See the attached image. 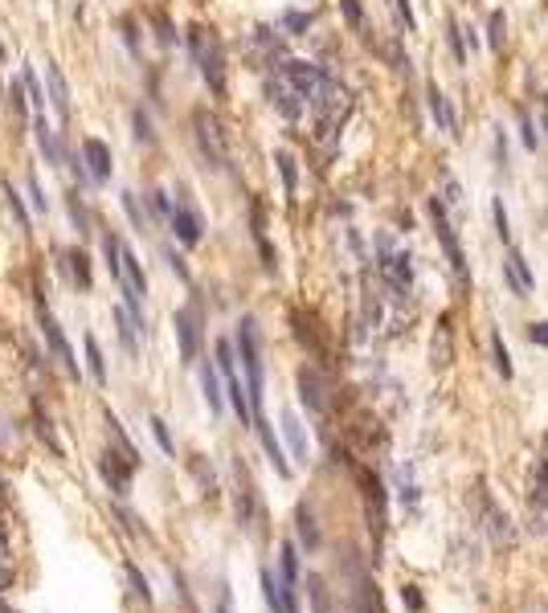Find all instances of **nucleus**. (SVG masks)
<instances>
[{
	"instance_id": "30",
	"label": "nucleus",
	"mask_w": 548,
	"mask_h": 613,
	"mask_svg": "<svg viewBox=\"0 0 548 613\" xmlns=\"http://www.w3.org/2000/svg\"><path fill=\"white\" fill-rule=\"evenodd\" d=\"M152 433H156V442H160V450H164V454H176V442H172V433H168L164 417H152Z\"/></svg>"
},
{
	"instance_id": "5",
	"label": "nucleus",
	"mask_w": 548,
	"mask_h": 613,
	"mask_svg": "<svg viewBox=\"0 0 548 613\" xmlns=\"http://www.w3.org/2000/svg\"><path fill=\"white\" fill-rule=\"evenodd\" d=\"M283 78H286V86H295L303 98H311V102H319V98L328 95V74L319 70V66H311V62H286L283 66Z\"/></svg>"
},
{
	"instance_id": "6",
	"label": "nucleus",
	"mask_w": 548,
	"mask_h": 613,
	"mask_svg": "<svg viewBox=\"0 0 548 613\" xmlns=\"http://www.w3.org/2000/svg\"><path fill=\"white\" fill-rule=\"evenodd\" d=\"M429 217H434L438 241H442V250H446V258H450L454 274L467 283V254H462V245H458V237H454V225L446 221V213H442V201H429Z\"/></svg>"
},
{
	"instance_id": "38",
	"label": "nucleus",
	"mask_w": 548,
	"mask_h": 613,
	"mask_svg": "<svg viewBox=\"0 0 548 613\" xmlns=\"http://www.w3.org/2000/svg\"><path fill=\"white\" fill-rule=\"evenodd\" d=\"M307 25H311L307 13H286V29H290V33H303Z\"/></svg>"
},
{
	"instance_id": "25",
	"label": "nucleus",
	"mask_w": 548,
	"mask_h": 613,
	"mask_svg": "<svg viewBox=\"0 0 548 613\" xmlns=\"http://www.w3.org/2000/svg\"><path fill=\"white\" fill-rule=\"evenodd\" d=\"M70 274H74V283L82 286V290L91 286V258H86L82 250H74V254H70Z\"/></svg>"
},
{
	"instance_id": "16",
	"label": "nucleus",
	"mask_w": 548,
	"mask_h": 613,
	"mask_svg": "<svg viewBox=\"0 0 548 613\" xmlns=\"http://www.w3.org/2000/svg\"><path fill=\"white\" fill-rule=\"evenodd\" d=\"M217 360H201V389H205V405L209 413H221L225 409V393H221V380H217Z\"/></svg>"
},
{
	"instance_id": "8",
	"label": "nucleus",
	"mask_w": 548,
	"mask_h": 613,
	"mask_svg": "<svg viewBox=\"0 0 548 613\" xmlns=\"http://www.w3.org/2000/svg\"><path fill=\"white\" fill-rule=\"evenodd\" d=\"M37 323H41V331H46V344L53 348V356L62 360V368H66L70 377H78V360H74L70 344H66V335H62V328H58V319L49 315V306H46V303L37 306Z\"/></svg>"
},
{
	"instance_id": "19",
	"label": "nucleus",
	"mask_w": 548,
	"mask_h": 613,
	"mask_svg": "<svg viewBox=\"0 0 548 613\" xmlns=\"http://www.w3.org/2000/svg\"><path fill=\"white\" fill-rule=\"evenodd\" d=\"M299 397H303V405H307L311 413H319V409H323V384H319V377H315L311 368H303V372H299Z\"/></svg>"
},
{
	"instance_id": "46",
	"label": "nucleus",
	"mask_w": 548,
	"mask_h": 613,
	"mask_svg": "<svg viewBox=\"0 0 548 613\" xmlns=\"http://www.w3.org/2000/svg\"><path fill=\"white\" fill-rule=\"evenodd\" d=\"M217 613H229V605H221V609H217Z\"/></svg>"
},
{
	"instance_id": "12",
	"label": "nucleus",
	"mask_w": 548,
	"mask_h": 613,
	"mask_svg": "<svg viewBox=\"0 0 548 613\" xmlns=\"http://www.w3.org/2000/svg\"><path fill=\"white\" fill-rule=\"evenodd\" d=\"M168 225H172V234L180 237L185 245H196V241H201V229H205V225H201V217H196L189 205H172Z\"/></svg>"
},
{
	"instance_id": "4",
	"label": "nucleus",
	"mask_w": 548,
	"mask_h": 613,
	"mask_svg": "<svg viewBox=\"0 0 548 613\" xmlns=\"http://www.w3.org/2000/svg\"><path fill=\"white\" fill-rule=\"evenodd\" d=\"M192 127H196V143H201V151L209 156V164L213 168L229 164V147H225V131H221L217 115H209V111H192Z\"/></svg>"
},
{
	"instance_id": "11",
	"label": "nucleus",
	"mask_w": 548,
	"mask_h": 613,
	"mask_svg": "<svg viewBox=\"0 0 548 613\" xmlns=\"http://www.w3.org/2000/svg\"><path fill=\"white\" fill-rule=\"evenodd\" d=\"M82 160H86V172L95 184L111 180V147L102 140H82Z\"/></svg>"
},
{
	"instance_id": "13",
	"label": "nucleus",
	"mask_w": 548,
	"mask_h": 613,
	"mask_svg": "<svg viewBox=\"0 0 548 613\" xmlns=\"http://www.w3.org/2000/svg\"><path fill=\"white\" fill-rule=\"evenodd\" d=\"M46 82H49V102H53L58 119L70 123V86H66V78L58 70V62H46Z\"/></svg>"
},
{
	"instance_id": "37",
	"label": "nucleus",
	"mask_w": 548,
	"mask_h": 613,
	"mask_svg": "<svg viewBox=\"0 0 548 613\" xmlns=\"http://www.w3.org/2000/svg\"><path fill=\"white\" fill-rule=\"evenodd\" d=\"M29 196H33V209L37 213H46V196H41V180L29 172Z\"/></svg>"
},
{
	"instance_id": "34",
	"label": "nucleus",
	"mask_w": 548,
	"mask_h": 613,
	"mask_svg": "<svg viewBox=\"0 0 548 613\" xmlns=\"http://www.w3.org/2000/svg\"><path fill=\"white\" fill-rule=\"evenodd\" d=\"M340 8H344V17H348V25H352V29H360V25H364V13H360V0H340Z\"/></svg>"
},
{
	"instance_id": "18",
	"label": "nucleus",
	"mask_w": 548,
	"mask_h": 613,
	"mask_svg": "<svg viewBox=\"0 0 548 613\" xmlns=\"http://www.w3.org/2000/svg\"><path fill=\"white\" fill-rule=\"evenodd\" d=\"M33 131H37V147H41V156H46L49 164H62L66 156H62V143L53 135V127L46 123V115H33Z\"/></svg>"
},
{
	"instance_id": "1",
	"label": "nucleus",
	"mask_w": 548,
	"mask_h": 613,
	"mask_svg": "<svg viewBox=\"0 0 548 613\" xmlns=\"http://www.w3.org/2000/svg\"><path fill=\"white\" fill-rule=\"evenodd\" d=\"M238 352H241V368H246V389H250V405H254V422L266 417L262 413V344H258V328L254 319H241L238 323Z\"/></svg>"
},
{
	"instance_id": "41",
	"label": "nucleus",
	"mask_w": 548,
	"mask_h": 613,
	"mask_svg": "<svg viewBox=\"0 0 548 613\" xmlns=\"http://www.w3.org/2000/svg\"><path fill=\"white\" fill-rule=\"evenodd\" d=\"M491 213H495V229H500V237H507V213H503V201H495Z\"/></svg>"
},
{
	"instance_id": "31",
	"label": "nucleus",
	"mask_w": 548,
	"mask_h": 613,
	"mask_svg": "<svg viewBox=\"0 0 548 613\" xmlns=\"http://www.w3.org/2000/svg\"><path fill=\"white\" fill-rule=\"evenodd\" d=\"M299 536H303V544H307V548H315V544H319V536H315V523H311V511H307V507H299Z\"/></svg>"
},
{
	"instance_id": "26",
	"label": "nucleus",
	"mask_w": 548,
	"mask_h": 613,
	"mask_svg": "<svg viewBox=\"0 0 548 613\" xmlns=\"http://www.w3.org/2000/svg\"><path fill=\"white\" fill-rule=\"evenodd\" d=\"M66 205H70V221L82 229V234H86V229H91V213H86V205H82V192H70V196H66Z\"/></svg>"
},
{
	"instance_id": "24",
	"label": "nucleus",
	"mask_w": 548,
	"mask_h": 613,
	"mask_svg": "<svg viewBox=\"0 0 548 613\" xmlns=\"http://www.w3.org/2000/svg\"><path fill=\"white\" fill-rule=\"evenodd\" d=\"M274 164H279V172H283L286 196H295V184H299V176H295V156H290V151H274Z\"/></svg>"
},
{
	"instance_id": "14",
	"label": "nucleus",
	"mask_w": 548,
	"mask_h": 613,
	"mask_svg": "<svg viewBox=\"0 0 548 613\" xmlns=\"http://www.w3.org/2000/svg\"><path fill=\"white\" fill-rule=\"evenodd\" d=\"M503 278H507V286L520 295V299H528L532 295V286H536V278H532V270H528V262L512 250L507 254V262H503Z\"/></svg>"
},
{
	"instance_id": "3",
	"label": "nucleus",
	"mask_w": 548,
	"mask_h": 613,
	"mask_svg": "<svg viewBox=\"0 0 548 613\" xmlns=\"http://www.w3.org/2000/svg\"><path fill=\"white\" fill-rule=\"evenodd\" d=\"M213 356H217V368H221V380H225V397H229V405H234V413H238L246 425H254V405H250V389H246V384H241V377H238L234 344H229V339H221Z\"/></svg>"
},
{
	"instance_id": "29",
	"label": "nucleus",
	"mask_w": 548,
	"mask_h": 613,
	"mask_svg": "<svg viewBox=\"0 0 548 613\" xmlns=\"http://www.w3.org/2000/svg\"><path fill=\"white\" fill-rule=\"evenodd\" d=\"M127 581H131V589H135V597H143V601H152V585H147V577H143L135 565H127Z\"/></svg>"
},
{
	"instance_id": "22",
	"label": "nucleus",
	"mask_w": 548,
	"mask_h": 613,
	"mask_svg": "<svg viewBox=\"0 0 548 613\" xmlns=\"http://www.w3.org/2000/svg\"><path fill=\"white\" fill-rule=\"evenodd\" d=\"M86 368H91V380L95 384H107V364H102V352H98L95 335H86Z\"/></svg>"
},
{
	"instance_id": "28",
	"label": "nucleus",
	"mask_w": 548,
	"mask_h": 613,
	"mask_svg": "<svg viewBox=\"0 0 548 613\" xmlns=\"http://www.w3.org/2000/svg\"><path fill=\"white\" fill-rule=\"evenodd\" d=\"M131 123H135V140H140V143H156V131H152V119L143 115L140 107L131 111Z\"/></svg>"
},
{
	"instance_id": "36",
	"label": "nucleus",
	"mask_w": 548,
	"mask_h": 613,
	"mask_svg": "<svg viewBox=\"0 0 548 613\" xmlns=\"http://www.w3.org/2000/svg\"><path fill=\"white\" fill-rule=\"evenodd\" d=\"M446 37H450V46H454V62H467V46H462V33H458L454 21H450V33H446Z\"/></svg>"
},
{
	"instance_id": "42",
	"label": "nucleus",
	"mask_w": 548,
	"mask_h": 613,
	"mask_svg": "<svg viewBox=\"0 0 548 613\" xmlns=\"http://www.w3.org/2000/svg\"><path fill=\"white\" fill-rule=\"evenodd\" d=\"M152 205H156V213L172 217V201H168V192H152Z\"/></svg>"
},
{
	"instance_id": "7",
	"label": "nucleus",
	"mask_w": 548,
	"mask_h": 613,
	"mask_svg": "<svg viewBox=\"0 0 548 613\" xmlns=\"http://www.w3.org/2000/svg\"><path fill=\"white\" fill-rule=\"evenodd\" d=\"M172 328H176V339H180V360L192 364L196 352H201V311L196 306H180L176 319H172Z\"/></svg>"
},
{
	"instance_id": "2",
	"label": "nucleus",
	"mask_w": 548,
	"mask_h": 613,
	"mask_svg": "<svg viewBox=\"0 0 548 613\" xmlns=\"http://www.w3.org/2000/svg\"><path fill=\"white\" fill-rule=\"evenodd\" d=\"M189 46H192V62L201 66L205 82L213 95H225V49H221V37L213 29H189Z\"/></svg>"
},
{
	"instance_id": "15",
	"label": "nucleus",
	"mask_w": 548,
	"mask_h": 613,
	"mask_svg": "<svg viewBox=\"0 0 548 613\" xmlns=\"http://www.w3.org/2000/svg\"><path fill=\"white\" fill-rule=\"evenodd\" d=\"M426 98H429V111H434V123L446 131V135H458V119H454V107H450V98L442 95L434 82L426 86Z\"/></svg>"
},
{
	"instance_id": "32",
	"label": "nucleus",
	"mask_w": 548,
	"mask_h": 613,
	"mask_svg": "<svg viewBox=\"0 0 548 613\" xmlns=\"http://www.w3.org/2000/svg\"><path fill=\"white\" fill-rule=\"evenodd\" d=\"M4 196H8V209L17 213V221H21V229H29V213H25L21 196H17V192H13V184H4Z\"/></svg>"
},
{
	"instance_id": "40",
	"label": "nucleus",
	"mask_w": 548,
	"mask_h": 613,
	"mask_svg": "<svg viewBox=\"0 0 548 613\" xmlns=\"http://www.w3.org/2000/svg\"><path fill=\"white\" fill-rule=\"evenodd\" d=\"M520 131H524V147L532 151V147H536V131H532V119H528L524 111H520Z\"/></svg>"
},
{
	"instance_id": "27",
	"label": "nucleus",
	"mask_w": 548,
	"mask_h": 613,
	"mask_svg": "<svg viewBox=\"0 0 548 613\" xmlns=\"http://www.w3.org/2000/svg\"><path fill=\"white\" fill-rule=\"evenodd\" d=\"M123 209H127V217H131L135 229H147V213H143V205H140L135 192H123Z\"/></svg>"
},
{
	"instance_id": "43",
	"label": "nucleus",
	"mask_w": 548,
	"mask_h": 613,
	"mask_svg": "<svg viewBox=\"0 0 548 613\" xmlns=\"http://www.w3.org/2000/svg\"><path fill=\"white\" fill-rule=\"evenodd\" d=\"M397 13H401L406 29H413V8H409V0H397Z\"/></svg>"
},
{
	"instance_id": "10",
	"label": "nucleus",
	"mask_w": 548,
	"mask_h": 613,
	"mask_svg": "<svg viewBox=\"0 0 548 613\" xmlns=\"http://www.w3.org/2000/svg\"><path fill=\"white\" fill-rule=\"evenodd\" d=\"M377 245H381V274L393 286H409V278H413L409 258H406V254H393V241H389V237H381Z\"/></svg>"
},
{
	"instance_id": "44",
	"label": "nucleus",
	"mask_w": 548,
	"mask_h": 613,
	"mask_svg": "<svg viewBox=\"0 0 548 613\" xmlns=\"http://www.w3.org/2000/svg\"><path fill=\"white\" fill-rule=\"evenodd\" d=\"M532 339L536 344H548V323H532Z\"/></svg>"
},
{
	"instance_id": "45",
	"label": "nucleus",
	"mask_w": 548,
	"mask_h": 613,
	"mask_svg": "<svg viewBox=\"0 0 548 613\" xmlns=\"http://www.w3.org/2000/svg\"><path fill=\"white\" fill-rule=\"evenodd\" d=\"M524 613H544V609H540V605H532V609H524Z\"/></svg>"
},
{
	"instance_id": "17",
	"label": "nucleus",
	"mask_w": 548,
	"mask_h": 613,
	"mask_svg": "<svg viewBox=\"0 0 548 613\" xmlns=\"http://www.w3.org/2000/svg\"><path fill=\"white\" fill-rule=\"evenodd\" d=\"M254 429H258V438H262V450L270 454L274 471L283 474V478H290V462H286V454H283V446H279V438H274V429H270V422H266V417H258V422H254Z\"/></svg>"
},
{
	"instance_id": "20",
	"label": "nucleus",
	"mask_w": 548,
	"mask_h": 613,
	"mask_svg": "<svg viewBox=\"0 0 548 613\" xmlns=\"http://www.w3.org/2000/svg\"><path fill=\"white\" fill-rule=\"evenodd\" d=\"M283 433H286V442H290V454L295 458H307V433H303V425H299L295 413H283Z\"/></svg>"
},
{
	"instance_id": "21",
	"label": "nucleus",
	"mask_w": 548,
	"mask_h": 613,
	"mask_svg": "<svg viewBox=\"0 0 548 613\" xmlns=\"http://www.w3.org/2000/svg\"><path fill=\"white\" fill-rule=\"evenodd\" d=\"M270 95H274V107H279L286 119H299V111H303L299 98H303V95H299L295 86H286V78H283V86H270Z\"/></svg>"
},
{
	"instance_id": "39",
	"label": "nucleus",
	"mask_w": 548,
	"mask_h": 613,
	"mask_svg": "<svg viewBox=\"0 0 548 613\" xmlns=\"http://www.w3.org/2000/svg\"><path fill=\"white\" fill-rule=\"evenodd\" d=\"M152 21H156V29H160V41L172 46V25H168V17H164V13H152Z\"/></svg>"
},
{
	"instance_id": "35",
	"label": "nucleus",
	"mask_w": 548,
	"mask_h": 613,
	"mask_svg": "<svg viewBox=\"0 0 548 613\" xmlns=\"http://www.w3.org/2000/svg\"><path fill=\"white\" fill-rule=\"evenodd\" d=\"M491 49H503V13H491Z\"/></svg>"
},
{
	"instance_id": "33",
	"label": "nucleus",
	"mask_w": 548,
	"mask_h": 613,
	"mask_svg": "<svg viewBox=\"0 0 548 613\" xmlns=\"http://www.w3.org/2000/svg\"><path fill=\"white\" fill-rule=\"evenodd\" d=\"M491 348H495V364H500V372H503V377H512V360H507V348H503L500 335H491Z\"/></svg>"
},
{
	"instance_id": "23",
	"label": "nucleus",
	"mask_w": 548,
	"mask_h": 613,
	"mask_svg": "<svg viewBox=\"0 0 548 613\" xmlns=\"http://www.w3.org/2000/svg\"><path fill=\"white\" fill-rule=\"evenodd\" d=\"M21 82H25V95H29V107H33V115H46V95H41V86H37V74L25 70Z\"/></svg>"
},
{
	"instance_id": "9",
	"label": "nucleus",
	"mask_w": 548,
	"mask_h": 613,
	"mask_svg": "<svg viewBox=\"0 0 548 613\" xmlns=\"http://www.w3.org/2000/svg\"><path fill=\"white\" fill-rule=\"evenodd\" d=\"M135 466H140V462H135L127 450H119V454L107 450V454H102V478H107L119 495H127V487H131V471H135Z\"/></svg>"
}]
</instances>
